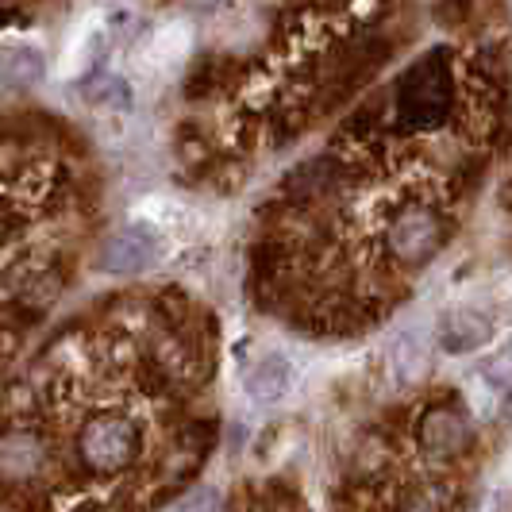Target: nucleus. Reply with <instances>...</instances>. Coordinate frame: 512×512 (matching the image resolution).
Here are the masks:
<instances>
[{
  "mask_svg": "<svg viewBox=\"0 0 512 512\" xmlns=\"http://www.w3.org/2000/svg\"><path fill=\"white\" fill-rule=\"evenodd\" d=\"M139 451V432L131 428L124 416H97L85 432H81V459L93 470L112 474L120 466H128Z\"/></svg>",
  "mask_w": 512,
  "mask_h": 512,
  "instance_id": "nucleus-1",
  "label": "nucleus"
},
{
  "mask_svg": "<svg viewBox=\"0 0 512 512\" xmlns=\"http://www.w3.org/2000/svg\"><path fill=\"white\" fill-rule=\"evenodd\" d=\"M443 247V220L428 208H409L389 228V251L405 266H424Z\"/></svg>",
  "mask_w": 512,
  "mask_h": 512,
  "instance_id": "nucleus-2",
  "label": "nucleus"
},
{
  "mask_svg": "<svg viewBox=\"0 0 512 512\" xmlns=\"http://www.w3.org/2000/svg\"><path fill=\"white\" fill-rule=\"evenodd\" d=\"M162 255V243H158V231L147 224H128L120 235H112L104 243L101 270L104 274H143L147 266H154Z\"/></svg>",
  "mask_w": 512,
  "mask_h": 512,
  "instance_id": "nucleus-3",
  "label": "nucleus"
},
{
  "mask_svg": "<svg viewBox=\"0 0 512 512\" xmlns=\"http://www.w3.org/2000/svg\"><path fill=\"white\" fill-rule=\"evenodd\" d=\"M436 339L447 355H470V351L486 347L489 339H493V320H489L482 308L455 305L439 316Z\"/></svg>",
  "mask_w": 512,
  "mask_h": 512,
  "instance_id": "nucleus-4",
  "label": "nucleus"
},
{
  "mask_svg": "<svg viewBox=\"0 0 512 512\" xmlns=\"http://www.w3.org/2000/svg\"><path fill=\"white\" fill-rule=\"evenodd\" d=\"M470 439L474 432H470L466 416L455 409H432L420 420V443L432 459H455L470 447Z\"/></svg>",
  "mask_w": 512,
  "mask_h": 512,
  "instance_id": "nucleus-5",
  "label": "nucleus"
},
{
  "mask_svg": "<svg viewBox=\"0 0 512 512\" xmlns=\"http://www.w3.org/2000/svg\"><path fill=\"white\" fill-rule=\"evenodd\" d=\"M47 466V447L35 432H8L0 436V478L8 482H31Z\"/></svg>",
  "mask_w": 512,
  "mask_h": 512,
  "instance_id": "nucleus-6",
  "label": "nucleus"
},
{
  "mask_svg": "<svg viewBox=\"0 0 512 512\" xmlns=\"http://www.w3.org/2000/svg\"><path fill=\"white\" fill-rule=\"evenodd\" d=\"M243 389H247V397L258 401V405H274V401H282L285 393L293 389V366L282 355H266V359H258L247 370Z\"/></svg>",
  "mask_w": 512,
  "mask_h": 512,
  "instance_id": "nucleus-7",
  "label": "nucleus"
},
{
  "mask_svg": "<svg viewBox=\"0 0 512 512\" xmlns=\"http://www.w3.org/2000/svg\"><path fill=\"white\" fill-rule=\"evenodd\" d=\"M389 370L401 385H412L428 370V339L420 328H405L389 343Z\"/></svg>",
  "mask_w": 512,
  "mask_h": 512,
  "instance_id": "nucleus-8",
  "label": "nucleus"
},
{
  "mask_svg": "<svg viewBox=\"0 0 512 512\" xmlns=\"http://www.w3.org/2000/svg\"><path fill=\"white\" fill-rule=\"evenodd\" d=\"M0 74H4L8 85L27 89V85H35L43 77V54L35 51V47H12V51L4 54V62H0Z\"/></svg>",
  "mask_w": 512,
  "mask_h": 512,
  "instance_id": "nucleus-9",
  "label": "nucleus"
},
{
  "mask_svg": "<svg viewBox=\"0 0 512 512\" xmlns=\"http://www.w3.org/2000/svg\"><path fill=\"white\" fill-rule=\"evenodd\" d=\"M466 401H470V409H474V416H482V420H493L497 412L505 409V393L497 389V385L489 382L482 370H474L470 378H466Z\"/></svg>",
  "mask_w": 512,
  "mask_h": 512,
  "instance_id": "nucleus-10",
  "label": "nucleus"
},
{
  "mask_svg": "<svg viewBox=\"0 0 512 512\" xmlns=\"http://www.w3.org/2000/svg\"><path fill=\"white\" fill-rule=\"evenodd\" d=\"M85 101L89 104H108V108H128V85L112 74H97L85 81Z\"/></svg>",
  "mask_w": 512,
  "mask_h": 512,
  "instance_id": "nucleus-11",
  "label": "nucleus"
},
{
  "mask_svg": "<svg viewBox=\"0 0 512 512\" xmlns=\"http://www.w3.org/2000/svg\"><path fill=\"white\" fill-rule=\"evenodd\" d=\"M478 370H482V374H486L489 382L497 385L505 397H512V339L497 351V355H493V359L482 362Z\"/></svg>",
  "mask_w": 512,
  "mask_h": 512,
  "instance_id": "nucleus-12",
  "label": "nucleus"
},
{
  "mask_svg": "<svg viewBox=\"0 0 512 512\" xmlns=\"http://www.w3.org/2000/svg\"><path fill=\"white\" fill-rule=\"evenodd\" d=\"M447 501H451L447 486H420V489H412L409 493L405 512H443L447 509Z\"/></svg>",
  "mask_w": 512,
  "mask_h": 512,
  "instance_id": "nucleus-13",
  "label": "nucleus"
},
{
  "mask_svg": "<svg viewBox=\"0 0 512 512\" xmlns=\"http://www.w3.org/2000/svg\"><path fill=\"white\" fill-rule=\"evenodd\" d=\"M170 512H220V493L216 489H193L189 497H181Z\"/></svg>",
  "mask_w": 512,
  "mask_h": 512,
  "instance_id": "nucleus-14",
  "label": "nucleus"
}]
</instances>
